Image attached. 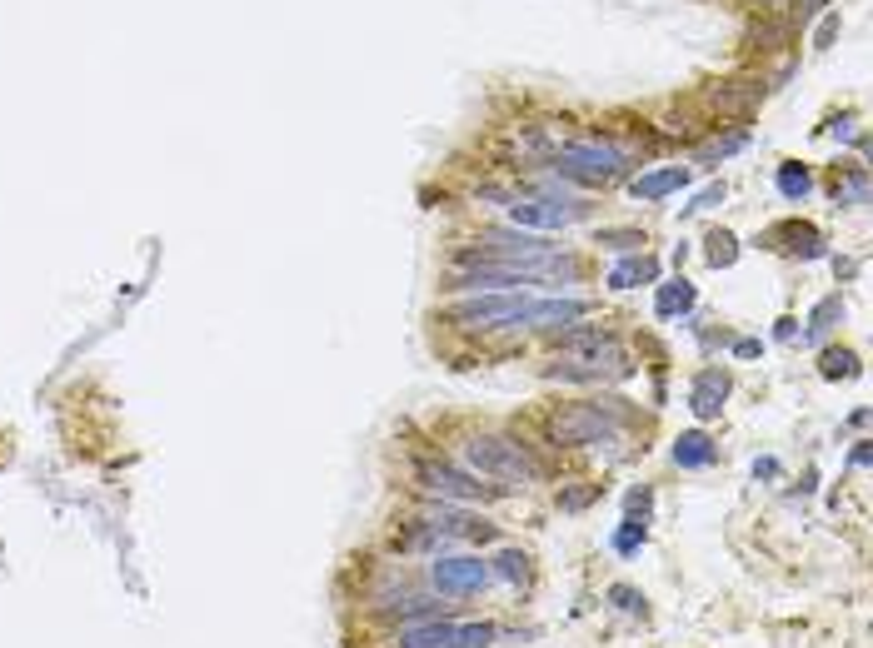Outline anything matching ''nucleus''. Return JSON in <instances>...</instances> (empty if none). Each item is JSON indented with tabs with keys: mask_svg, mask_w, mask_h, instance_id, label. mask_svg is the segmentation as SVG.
<instances>
[{
	"mask_svg": "<svg viewBox=\"0 0 873 648\" xmlns=\"http://www.w3.org/2000/svg\"><path fill=\"white\" fill-rule=\"evenodd\" d=\"M754 479H779V459H754Z\"/></svg>",
	"mask_w": 873,
	"mask_h": 648,
	"instance_id": "30",
	"label": "nucleus"
},
{
	"mask_svg": "<svg viewBox=\"0 0 873 648\" xmlns=\"http://www.w3.org/2000/svg\"><path fill=\"white\" fill-rule=\"evenodd\" d=\"M819 374H824V379H854V374H859V354H854V349H824Z\"/></svg>",
	"mask_w": 873,
	"mask_h": 648,
	"instance_id": "18",
	"label": "nucleus"
},
{
	"mask_svg": "<svg viewBox=\"0 0 873 648\" xmlns=\"http://www.w3.org/2000/svg\"><path fill=\"white\" fill-rule=\"evenodd\" d=\"M749 145V130L744 125H734V130H724V135H714L709 145H699L694 150V165H704V170H714L719 160H729V155H739Z\"/></svg>",
	"mask_w": 873,
	"mask_h": 648,
	"instance_id": "13",
	"label": "nucleus"
},
{
	"mask_svg": "<svg viewBox=\"0 0 873 648\" xmlns=\"http://www.w3.org/2000/svg\"><path fill=\"white\" fill-rule=\"evenodd\" d=\"M774 240H789V245H779L784 255L824 260V235H819L814 225H799V220H789V225H779V230H769V235H764V245H774Z\"/></svg>",
	"mask_w": 873,
	"mask_h": 648,
	"instance_id": "10",
	"label": "nucleus"
},
{
	"mask_svg": "<svg viewBox=\"0 0 873 648\" xmlns=\"http://www.w3.org/2000/svg\"><path fill=\"white\" fill-rule=\"evenodd\" d=\"M824 5H829V0H799V15H804V20H809V15H824Z\"/></svg>",
	"mask_w": 873,
	"mask_h": 648,
	"instance_id": "34",
	"label": "nucleus"
},
{
	"mask_svg": "<svg viewBox=\"0 0 873 648\" xmlns=\"http://www.w3.org/2000/svg\"><path fill=\"white\" fill-rule=\"evenodd\" d=\"M684 185H689V170L684 165H664V170H649V175L629 180V195L644 200V205H654V200H664V195H674Z\"/></svg>",
	"mask_w": 873,
	"mask_h": 648,
	"instance_id": "9",
	"label": "nucleus"
},
{
	"mask_svg": "<svg viewBox=\"0 0 873 648\" xmlns=\"http://www.w3.org/2000/svg\"><path fill=\"white\" fill-rule=\"evenodd\" d=\"M759 349H764L759 339H734V354H739V359H754Z\"/></svg>",
	"mask_w": 873,
	"mask_h": 648,
	"instance_id": "31",
	"label": "nucleus"
},
{
	"mask_svg": "<svg viewBox=\"0 0 873 648\" xmlns=\"http://www.w3.org/2000/svg\"><path fill=\"white\" fill-rule=\"evenodd\" d=\"M599 245H609V250H639L644 245V230H599Z\"/></svg>",
	"mask_w": 873,
	"mask_h": 648,
	"instance_id": "23",
	"label": "nucleus"
},
{
	"mask_svg": "<svg viewBox=\"0 0 873 648\" xmlns=\"http://www.w3.org/2000/svg\"><path fill=\"white\" fill-rule=\"evenodd\" d=\"M659 280V265L654 260H619L614 270H609V290H634V285H654Z\"/></svg>",
	"mask_w": 873,
	"mask_h": 648,
	"instance_id": "15",
	"label": "nucleus"
},
{
	"mask_svg": "<svg viewBox=\"0 0 873 648\" xmlns=\"http://www.w3.org/2000/svg\"><path fill=\"white\" fill-rule=\"evenodd\" d=\"M834 320H844V300L839 295H829L819 310H814V320H809V334H804V344H819L829 329H834Z\"/></svg>",
	"mask_w": 873,
	"mask_h": 648,
	"instance_id": "20",
	"label": "nucleus"
},
{
	"mask_svg": "<svg viewBox=\"0 0 873 648\" xmlns=\"http://www.w3.org/2000/svg\"><path fill=\"white\" fill-rule=\"evenodd\" d=\"M719 200H724V180H719V185H709V190H699V195H694L684 210H714Z\"/></svg>",
	"mask_w": 873,
	"mask_h": 648,
	"instance_id": "28",
	"label": "nucleus"
},
{
	"mask_svg": "<svg viewBox=\"0 0 873 648\" xmlns=\"http://www.w3.org/2000/svg\"><path fill=\"white\" fill-rule=\"evenodd\" d=\"M724 399H729V369H699V379L689 389V409L699 419H714L724 409Z\"/></svg>",
	"mask_w": 873,
	"mask_h": 648,
	"instance_id": "8",
	"label": "nucleus"
},
{
	"mask_svg": "<svg viewBox=\"0 0 873 648\" xmlns=\"http://www.w3.org/2000/svg\"><path fill=\"white\" fill-rule=\"evenodd\" d=\"M829 130H834V135H839V140H849V135H854V115H844V120H834V125H829ZM854 140H859V135H854Z\"/></svg>",
	"mask_w": 873,
	"mask_h": 648,
	"instance_id": "33",
	"label": "nucleus"
},
{
	"mask_svg": "<svg viewBox=\"0 0 873 648\" xmlns=\"http://www.w3.org/2000/svg\"><path fill=\"white\" fill-rule=\"evenodd\" d=\"M869 459H873L869 439H859V444H854V454H849V464H854V469H869Z\"/></svg>",
	"mask_w": 873,
	"mask_h": 648,
	"instance_id": "29",
	"label": "nucleus"
},
{
	"mask_svg": "<svg viewBox=\"0 0 873 648\" xmlns=\"http://www.w3.org/2000/svg\"><path fill=\"white\" fill-rule=\"evenodd\" d=\"M494 639H499L494 624H464V629L454 624V644L449 648H484V644H494Z\"/></svg>",
	"mask_w": 873,
	"mask_h": 648,
	"instance_id": "22",
	"label": "nucleus"
},
{
	"mask_svg": "<svg viewBox=\"0 0 873 648\" xmlns=\"http://www.w3.org/2000/svg\"><path fill=\"white\" fill-rule=\"evenodd\" d=\"M704 245H709L704 255H709V265H714V270H729V265L739 260V240H734L729 230H714V235H709Z\"/></svg>",
	"mask_w": 873,
	"mask_h": 648,
	"instance_id": "21",
	"label": "nucleus"
},
{
	"mask_svg": "<svg viewBox=\"0 0 873 648\" xmlns=\"http://www.w3.org/2000/svg\"><path fill=\"white\" fill-rule=\"evenodd\" d=\"M464 464L484 479H499L504 489L514 484H534L539 479V459L514 439V434H474L464 444Z\"/></svg>",
	"mask_w": 873,
	"mask_h": 648,
	"instance_id": "2",
	"label": "nucleus"
},
{
	"mask_svg": "<svg viewBox=\"0 0 873 648\" xmlns=\"http://www.w3.org/2000/svg\"><path fill=\"white\" fill-rule=\"evenodd\" d=\"M609 604H614L619 614H644V594L629 589V584H614V589H609Z\"/></svg>",
	"mask_w": 873,
	"mask_h": 648,
	"instance_id": "25",
	"label": "nucleus"
},
{
	"mask_svg": "<svg viewBox=\"0 0 873 648\" xmlns=\"http://www.w3.org/2000/svg\"><path fill=\"white\" fill-rule=\"evenodd\" d=\"M594 499H599V484H589V489H564V494H559V509H564V514H579V509L594 504Z\"/></svg>",
	"mask_w": 873,
	"mask_h": 648,
	"instance_id": "26",
	"label": "nucleus"
},
{
	"mask_svg": "<svg viewBox=\"0 0 873 648\" xmlns=\"http://www.w3.org/2000/svg\"><path fill=\"white\" fill-rule=\"evenodd\" d=\"M669 454H674V464H679V469H709V464L719 459V444H714L704 429H689V434H679V439H674V449H669Z\"/></svg>",
	"mask_w": 873,
	"mask_h": 648,
	"instance_id": "11",
	"label": "nucleus"
},
{
	"mask_svg": "<svg viewBox=\"0 0 873 648\" xmlns=\"http://www.w3.org/2000/svg\"><path fill=\"white\" fill-rule=\"evenodd\" d=\"M694 300H699V295H694V285H689L684 275H674V280H664V285H659V295H654V315H659V320L689 315V310H694Z\"/></svg>",
	"mask_w": 873,
	"mask_h": 648,
	"instance_id": "12",
	"label": "nucleus"
},
{
	"mask_svg": "<svg viewBox=\"0 0 873 648\" xmlns=\"http://www.w3.org/2000/svg\"><path fill=\"white\" fill-rule=\"evenodd\" d=\"M549 170L559 180H574V185H614V180H624L629 155L609 140H574V145H559L549 155Z\"/></svg>",
	"mask_w": 873,
	"mask_h": 648,
	"instance_id": "3",
	"label": "nucleus"
},
{
	"mask_svg": "<svg viewBox=\"0 0 873 648\" xmlns=\"http://www.w3.org/2000/svg\"><path fill=\"white\" fill-rule=\"evenodd\" d=\"M529 305L534 295L524 290H494V295H474L464 305L449 310V324L469 329V334H489V329H524L529 324Z\"/></svg>",
	"mask_w": 873,
	"mask_h": 648,
	"instance_id": "4",
	"label": "nucleus"
},
{
	"mask_svg": "<svg viewBox=\"0 0 873 648\" xmlns=\"http://www.w3.org/2000/svg\"><path fill=\"white\" fill-rule=\"evenodd\" d=\"M614 549H619L624 559H629L634 549H644V524H634V519H624V524H619V534H614Z\"/></svg>",
	"mask_w": 873,
	"mask_h": 648,
	"instance_id": "24",
	"label": "nucleus"
},
{
	"mask_svg": "<svg viewBox=\"0 0 873 648\" xmlns=\"http://www.w3.org/2000/svg\"><path fill=\"white\" fill-rule=\"evenodd\" d=\"M834 35H839V20H834V15H829V20H824V25H819V35H814V40H819V45H829V40H834Z\"/></svg>",
	"mask_w": 873,
	"mask_h": 648,
	"instance_id": "32",
	"label": "nucleus"
},
{
	"mask_svg": "<svg viewBox=\"0 0 873 648\" xmlns=\"http://www.w3.org/2000/svg\"><path fill=\"white\" fill-rule=\"evenodd\" d=\"M834 200L839 205H869V170L864 165H849L844 180L834 175Z\"/></svg>",
	"mask_w": 873,
	"mask_h": 648,
	"instance_id": "17",
	"label": "nucleus"
},
{
	"mask_svg": "<svg viewBox=\"0 0 873 648\" xmlns=\"http://www.w3.org/2000/svg\"><path fill=\"white\" fill-rule=\"evenodd\" d=\"M624 399H584V404H564L544 419L549 444L559 449H589V444H609L624 429Z\"/></svg>",
	"mask_w": 873,
	"mask_h": 648,
	"instance_id": "1",
	"label": "nucleus"
},
{
	"mask_svg": "<svg viewBox=\"0 0 873 648\" xmlns=\"http://www.w3.org/2000/svg\"><path fill=\"white\" fill-rule=\"evenodd\" d=\"M749 35H754V40H769V45H764V50H774V40H789V35H794V30H789V25H769V20H764V25H759V20H754V30H749Z\"/></svg>",
	"mask_w": 873,
	"mask_h": 648,
	"instance_id": "27",
	"label": "nucleus"
},
{
	"mask_svg": "<svg viewBox=\"0 0 873 648\" xmlns=\"http://www.w3.org/2000/svg\"><path fill=\"white\" fill-rule=\"evenodd\" d=\"M774 185H779V195H784V200H804V195L814 190V170H809V165H799V160H784V165H779V175H774Z\"/></svg>",
	"mask_w": 873,
	"mask_h": 648,
	"instance_id": "16",
	"label": "nucleus"
},
{
	"mask_svg": "<svg viewBox=\"0 0 873 648\" xmlns=\"http://www.w3.org/2000/svg\"><path fill=\"white\" fill-rule=\"evenodd\" d=\"M430 584L439 594H449V599H469V594H479L489 584V564L474 559V554H444V559L430 564Z\"/></svg>",
	"mask_w": 873,
	"mask_h": 648,
	"instance_id": "6",
	"label": "nucleus"
},
{
	"mask_svg": "<svg viewBox=\"0 0 873 648\" xmlns=\"http://www.w3.org/2000/svg\"><path fill=\"white\" fill-rule=\"evenodd\" d=\"M774 334H779V339H794V334H799V324H794V320H779V329H774Z\"/></svg>",
	"mask_w": 873,
	"mask_h": 648,
	"instance_id": "35",
	"label": "nucleus"
},
{
	"mask_svg": "<svg viewBox=\"0 0 873 648\" xmlns=\"http://www.w3.org/2000/svg\"><path fill=\"white\" fill-rule=\"evenodd\" d=\"M759 5H784V0H759Z\"/></svg>",
	"mask_w": 873,
	"mask_h": 648,
	"instance_id": "36",
	"label": "nucleus"
},
{
	"mask_svg": "<svg viewBox=\"0 0 873 648\" xmlns=\"http://www.w3.org/2000/svg\"><path fill=\"white\" fill-rule=\"evenodd\" d=\"M415 479H420L425 494L454 499V504H469V499H489V494H499V489H484L474 474H464V469H454V464H444V459H420V464H415Z\"/></svg>",
	"mask_w": 873,
	"mask_h": 648,
	"instance_id": "5",
	"label": "nucleus"
},
{
	"mask_svg": "<svg viewBox=\"0 0 873 648\" xmlns=\"http://www.w3.org/2000/svg\"><path fill=\"white\" fill-rule=\"evenodd\" d=\"M454 644V624L449 619H425L420 629H405L395 648H449Z\"/></svg>",
	"mask_w": 873,
	"mask_h": 648,
	"instance_id": "14",
	"label": "nucleus"
},
{
	"mask_svg": "<svg viewBox=\"0 0 873 648\" xmlns=\"http://www.w3.org/2000/svg\"><path fill=\"white\" fill-rule=\"evenodd\" d=\"M494 574H499L504 584H529V554L499 549V554H494Z\"/></svg>",
	"mask_w": 873,
	"mask_h": 648,
	"instance_id": "19",
	"label": "nucleus"
},
{
	"mask_svg": "<svg viewBox=\"0 0 873 648\" xmlns=\"http://www.w3.org/2000/svg\"><path fill=\"white\" fill-rule=\"evenodd\" d=\"M504 210H509V220H514L519 230H564L569 220L584 215L579 200H549V195H539V200H519V195H514Z\"/></svg>",
	"mask_w": 873,
	"mask_h": 648,
	"instance_id": "7",
	"label": "nucleus"
}]
</instances>
